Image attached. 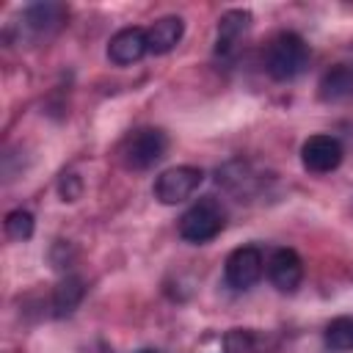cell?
<instances>
[{"mask_svg":"<svg viewBox=\"0 0 353 353\" xmlns=\"http://www.w3.org/2000/svg\"><path fill=\"white\" fill-rule=\"evenodd\" d=\"M309 63V44L287 30V33H279L270 47H268V55H265V66H268V74L279 83H287V80H295Z\"/></svg>","mask_w":353,"mask_h":353,"instance_id":"1","label":"cell"},{"mask_svg":"<svg viewBox=\"0 0 353 353\" xmlns=\"http://www.w3.org/2000/svg\"><path fill=\"white\" fill-rule=\"evenodd\" d=\"M168 149V135L157 127H141L135 132H130L121 146H119V157L124 163V168L132 171H146L154 163H160L165 157Z\"/></svg>","mask_w":353,"mask_h":353,"instance_id":"2","label":"cell"},{"mask_svg":"<svg viewBox=\"0 0 353 353\" xmlns=\"http://www.w3.org/2000/svg\"><path fill=\"white\" fill-rule=\"evenodd\" d=\"M223 223H226L223 207L212 196H207V199L196 201L190 210L182 212V218H179V237L185 243L201 245V243H210L212 237H218Z\"/></svg>","mask_w":353,"mask_h":353,"instance_id":"3","label":"cell"},{"mask_svg":"<svg viewBox=\"0 0 353 353\" xmlns=\"http://www.w3.org/2000/svg\"><path fill=\"white\" fill-rule=\"evenodd\" d=\"M204 182V171L196 165H174L165 168L157 179H154V199L160 204H179L185 199H190L199 185Z\"/></svg>","mask_w":353,"mask_h":353,"instance_id":"4","label":"cell"},{"mask_svg":"<svg viewBox=\"0 0 353 353\" xmlns=\"http://www.w3.org/2000/svg\"><path fill=\"white\" fill-rule=\"evenodd\" d=\"M265 259L256 245H240L226 256L223 265V279L232 290H248L262 279Z\"/></svg>","mask_w":353,"mask_h":353,"instance_id":"5","label":"cell"},{"mask_svg":"<svg viewBox=\"0 0 353 353\" xmlns=\"http://www.w3.org/2000/svg\"><path fill=\"white\" fill-rule=\"evenodd\" d=\"M345 157L342 143L334 135H312L301 146V163L312 174H331Z\"/></svg>","mask_w":353,"mask_h":353,"instance_id":"6","label":"cell"},{"mask_svg":"<svg viewBox=\"0 0 353 353\" xmlns=\"http://www.w3.org/2000/svg\"><path fill=\"white\" fill-rule=\"evenodd\" d=\"M268 279L279 292H295L303 281V259L292 248H276L268 259Z\"/></svg>","mask_w":353,"mask_h":353,"instance_id":"7","label":"cell"},{"mask_svg":"<svg viewBox=\"0 0 353 353\" xmlns=\"http://www.w3.org/2000/svg\"><path fill=\"white\" fill-rule=\"evenodd\" d=\"M149 52V39L143 28H121L108 44V61L116 66H132Z\"/></svg>","mask_w":353,"mask_h":353,"instance_id":"8","label":"cell"},{"mask_svg":"<svg viewBox=\"0 0 353 353\" xmlns=\"http://www.w3.org/2000/svg\"><path fill=\"white\" fill-rule=\"evenodd\" d=\"M251 22H254L251 11H243V8L226 11L218 19V52L221 55H229L243 41V36L251 30Z\"/></svg>","mask_w":353,"mask_h":353,"instance_id":"9","label":"cell"},{"mask_svg":"<svg viewBox=\"0 0 353 353\" xmlns=\"http://www.w3.org/2000/svg\"><path fill=\"white\" fill-rule=\"evenodd\" d=\"M63 19H66V6H61V3H33L22 14V25L28 30H33L36 36L58 30L63 25Z\"/></svg>","mask_w":353,"mask_h":353,"instance_id":"10","label":"cell"},{"mask_svg":"<svg viewBox=\"0 0 353 353\" xmlns=\"http://www.w3.org/2000/svg\"><path fill=\"white\" fill-rule=\"evenodd\" d=\"M185 36V22L182 17H160L149 30H146V39H149V52L154 55H165L171 52Z\"/></svg>","mask_w":353,"mask_h":353,"instance_id":"11","label":"cell"},{"mask_svg":"<svg viewBox=\"0 0 353 353\" xmlns=\"http://www.w3.org/2000/svg\"><path fill=\"white\" fill-rule=\"evenodd\" d=\"M317 94L323 102H342L353 97V63H336L331 66L317 85Z\"/></svg>","mask_w":353,"mask_h":353,"instance_id":"12","label":"cell"},{"mask_svg":"<svg viewBox=\"0 0 353 353\" xmlns=\"http://www.w3.org/2000/svg\"><path fill=\"white\" fill-rule=\"evenodd\" d=\"M83 295H85V284H83L80 276H66V279H61L58 287L52 290V314H55V317L72 314V312L80 306Z\"/></svg>","mask_w":353,"mask_h":353,"instance_id":"13","label":"cell"},{"mask_svg":"<svg viewBox=\"0 0 353 353\" xmlns=\"http://www.w3.org/2000/svg\"><path fill=\"white\" fill-rule=\"evenodd\" d=\"M325 345L334 353H350L353 350V317H347V314L334 317L325 325Z\"/></svg>","mask_w":353,"mask_h":353,"instance_id":"14","label":"cell"},{"mask_svg":"<svg viewBox=\"0 0 353 353\" xmlns=\"http://www.w3.org/2000/svg\"><path fill=\"white\" fill-rule=\"evenodd\" d=\"M259 342V334L251 328H232L223 334V353H256Z\"/></svg>","mask_w":353,"mask_h":353,"instance_id":"15","label":"cell"},{"mask_svg":"<svg viewBox=\"0 0 353 353\" xmlns=\"http://www.w3.org/2000/svg\"><path fill=\"white\" fill-rule=\"evenodd\" d=\"M6 234L11 240H17V243L30 240V234H33V215L28 210H11L6 215Z\"/></svg>","mask_w":353,"mask_h":353,"instance_id":"16","label":"cell"},{"mask_svg":"<svg viewBox=\"0 0 353 353\" xmlns=\"http://www.w3.org/2000/svg\"><path fill=\"white\" fill-rule=\"evenodd\" d=\"M58 193H61V199L63 201H77L80 199V193H83V182H80V176L77 174H61V179H58Z\"/></svg>","mask_w":353,"mask_h":353,"instance_id":"17","label":"cell"},{"mask_svg":"<svg viewBox=\"0 0 353 353\" xmlns=\"http://www.w3.org/2000/svg\"><path fill=\"white\" fill-rule=\"evenodd\" d=\"M138 353H160V350H154V347H143V350H138Z\"/></svg>","mask_w":353,"mask_h":353,"instance_id":"18","label":"cell"}]
</instances>
